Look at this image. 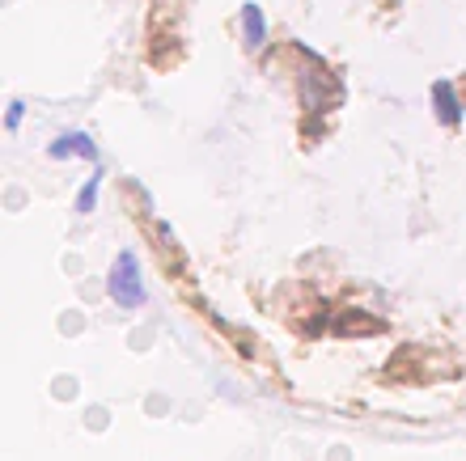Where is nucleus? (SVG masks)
Masks as SVG:
<instances>
[{
  "label": "nucleus",
  "mask_w": 466,
  "mask_h": 461,
  "mask_svg": "<svg viewBox=\"0 0 466 461\" xmlns=\"http://www.w3.org/2000/svg\"><path fill=\"white\" fill-rule=\"evenodd\" d=\"M106 292H111V301L119 305V309H140V305L148 301L136 250H119V255H115L111 271H106Z\"/></svg>",
  "instance_id": "nucleus-1"
},
{
  "label": "nucleus",
  "mask_w": 466,
  "mask_h": 461,
  "mask_svg": "<svg viewBox=\"0 0 466 461\" xmlns=\"http://www.w3.org/2000/svg\"><path fill=\"white\" fill-rule=\"evenodd\" d=\"M47 157L51 161H68V157L98 161V145H94L86 132H64V135H56V140L47 145Z\"/></svg>",
  "instance_id": "nucleus-2"
},
{
  "label": "nucleus",
  "mask_w": 466,
  "mask_h": 461,
  "mask_svg": "<svg viewBox=\"0 0 466 461\" xmlns=\"http://www.w3.org/2000/svg\"><path fill=\"white\" fill-rule=\"evenodd\" d=\"M432 110H437V119H441L445 127H458V123H462V102H458L450 81H437V85H432Z\"/></svg>",
  "instance_id": "nucleus-3"
},
{
  "label": "nucleus",
  "mask_w": 466,
  "mask_h": 461,
  "mask_svg": "<svg viewBox=\"0 0 466 461\" xmlns=\"http://www.w3.org/2000/svg\"><path fill=\"white\" fill-rule=\"evenodd\" d=\"M242 43H246V51H258L268 43V22H263L258 5H242Z\"/></svg>",
  "instance_id": "nucleus-4"
},
{
  "label": "nucleus",
  "mask_w": 466,
  "mask_h": 461,
  "mask_svg": "<svg viewBox=\"0 0 466 461\" xmlns=\"http://www.w3.org/2000/svg\"><path fill=\"white\" fill-rule=\"evenodd\" d=\"M98 191H102V170H94L86 178V186L76 191V212H81V216H89V212L98 207Z\"/></svg>",
  "instance_id": "nucleus-5"
},
{
  "label": "nucleus",
  "mask_w": 466,
  "mask_h": 461,
  "mask_svg": "<svg viewBox=\"0 0 466 461\" xmlns=\"http://www.w3.org/2000/svg\"><path fill=\"white\" fill-rule=\"evenodd\" d=\"M22 115H25V102H17V97H13V102H9V119H5V123H9V132H17V127H22Z\"/></svg>",
  "instance_id": "nucleus-6"
}]
</instances>
